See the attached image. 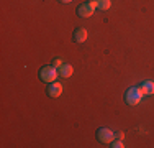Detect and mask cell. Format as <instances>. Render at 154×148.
<instances>
[{
    "label": "cell",
    "mask_w": 154,
    "mask_h": 148,
    "mask_svg": "<svg viewBox=\"0 0 154 148\" xmlns=\"http://www.w3.org/2000/svg\"><path fill=\"white\" fill-rule=\"evenodd\" d=\"M141 91L144 95H152L154 94V82L152 81H144L141 84Z\"/></svg>",
    "instance_id": "8"
},
{
    "label": "cell",
    "mask_w": 154,
    "mask_h": 148,
    "mask_svg": "<svg viewBox=\"0 0 154 148\" xmlns=\"http://www.w3.org/2000/svg\"><path fill=\"white\" fill-rule=\"evenodd\" d=\"M72 40L75 43H84L87 40V30L85 28H75L72 33Z\"/></svg>",
    "instance_id": "6"
},
{
    "label": "cell",
    "mask_w": 154,
    "mask_h": 148,
    "mask_svg": "<svg viewBox=\"0 0 154 148\" xmlns=\"http://www.w3.org/2000/svg\"><path fill=\"white\" fill-rule=\"evenodd\" d=\"M116 138L123 140V138H125V133H123V132H118V133H116Z\"/></svg>",
    "instance_id": "12"
},
{
    "label": "cell",
    "mask_w": 154,
    "mask_h": 148,
    "mask_svg": "<svg viewBox=\"0 0 154 148\" xmlns=\"http://www.w3.org/2000/svg\"><path fill=\"white\" fill-rule=\"evenodd\" d=\"M94 12H95V5H94L92 0H89V2H84V3H80V5L77 7V15H79L80 18H89V17H92Z\"/></svg>",
    "instance_id": "3"
},
{
    "label": "cell",
    "mask_w": 154,
    "mask_h": 148,
    "mask_svg": "<svg viewBox=\"0 0 154 148\" xmlns=\"http://www.w3.org/2000/svg\"><path fill=\"white\" fill-rule=\"evenodd\" d=\"M57 72H59L61 77H71L72 72H74V68H72L71 64H67V63H64V64L59 66V69H57Z\"/></svg>",
    "instance_id": "7"
},
{
    "label": "cell",
    "mask_w": 154,
    "mask_h": 148,
    "mask_svg": "<svg viewBox=\"0 0 154 148\" xmlns=\"http://www.w3.org/2000/svg\"><path fill=\"white\" fill-rule=\"evenodd\" d=\"M46 94H48V97H53V99L59 97L62 94V86L59 82H49L48 84V89H46Z\"/></svg>",
    "instance_id": "5"
},
{
    "label": "cell",
    "mask_w": 154,
    "mask_h": 148,
    "mask_svg": "<svg viewBox=\"0 0 154 148\" xmlns=\"http://www.w3.org/2000/svg\"><path fill=\"white\" fill-rule=\"evenodd\" d=\"M57 76H59V72H57V69L54 68L53 64L43 66V68L39 69V79H41L43 82H46V84L54 82V81L57 79Z\"/></svg>",
    "instance_id": "1"
},
{
    "label": "cell",
    "mask_w": 154,
    "mask_h": 148,
    "mask_svg": "<svg viewBox=\"0 0 154 148\" xmlns=\"http://www.w3.org/2000/svg\"><path fill=\"white\" fill-rule=\"evenodd\" d=\"M57 2H61V3H69V2H72V0H57Z\"/></svg>",
    "instance_id": "13"
},
{
    "label": "cell",
    "mask_w": 154,
    "mask_h": 148,
    "mask_svg": "<svg viewBox=\"0 0 154 148\" xmlns=\"http://www.w3.org/2000/svg\"><path fill=\"white\" fill-rule=\"evenodd\" d=\"M143 95L144 94H143L141 87H130L125 92V102H126L128 105H138V104L141 102Z\"/></svg>",
    "instance_id": "2"
},
{
    "label": "cell",
    "mask_w": 154,
    "mask_h": 148,
    "mask_svg": "<svg viewBox=\"0 0 154 148\" xmlns=\"http://www.w3.org/2000/svg\"><path fill=\"white\" fill-rule=\"evenodd\" d=\"M110 146H112V148H123L125 145H123V142H122V140H113V142L112 143H110Z\"/></svg>",
    "instance_id": "10"
},
{
    "label": "cell",
    "mask_w": 154,
    "mask_h": 148,
    "mask_svg": "<svg viewBox=\"0 0 154 148\" xmlns=\"http://www.w3.org/2000/svg\"><path fill=\"white\" fill-rule=\"evenodd\" d=\"M61 64H62V59H59V58H56V59H54V61H53V66H54V68H56V66H57V68H59Z\"/></svg>",
    "instance_id": "11"
},
{
    "label": "cell",
    "mask_w": 154,
    "mask_h": 148,
    "mask_svg": "<svg viewBox=\"0 0 154 148\" xmlns=\"http://www.w3.org/2000/svg\"><path fill=\"white\" fill-rule=\"evenodd\" d=\"M92 2H94L95 8H98V10H108L110 7H112V2H110V0H92Z\"/></svg>",
    "instance_id": "9"
},
{
    "label": "cell",
    "mask_w": 154,
    "mask_h": 148,
    "mask_svg": "<svg viewBox=\"0 0 154 148\" xmlns=\"http://www.w3.org/2000/svg\"><path fill=\"white\" fill-rule=\"evenodd\" d=\"M97 140L100 143H112L115 140V132L110 130L107 127H102L97 130Z\"/></svg>",
    "instance_id": "4"
}]
</instances>
